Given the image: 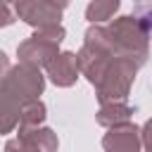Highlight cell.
<instances>
[{
  "label": "cell",
  "instance_id": "cell-3",
  "mask_svg": "<svg viewBox=\"0 0 152 152\" xmlns=\"http://www.w3.org/2000/svg\"><path fill=\"white\" fill-rule=\"evenodd\" d=\"M64 40V26H48V28H38L31 38H26L19 48H17V57L21 64H31V66H48L57 55H59V45Z\"/></svg>",
  "mask_w": 152,
  "mask_h": 152
},
{
  "label": "cell",
  "instance_id": "cell-6",
  "mask_svg": "<svg viewBox=\"0 0 152 152\" xmlns=\"http://www.w3.org/2000/svg\"><path fill=\"white\" fill-rule=\"evenodd\" d=\"M57 135L52 128H19V133L7 140L5 152H57Z\"/></svg>",
  "mask_w": 152,
  "mask_h": 152
},
{
  "label": "cell",
  "instance_id": "cell-1",
  "mask_svg": "<svg viewBox=\"0 0 152 152\" xmlns=\"http://www.w3.org/2000/svg\"><path fill=\"white\" fill-rule=\"evenodd\" d=\"M78 69L95 86V95L100 104L124 102L135 81L138 66L124 57H116L97 36L95 26L86 31L83 48L78 50Z\"/></svg>",
  "mask_w": 152,
  "mask_h": 152
},
{
  "label": "cell",
  "instance_id": "cell-11",
  "mask_svg": "<svg viewBox=\"0 0 152 152\" xmlns=\"http://www.w3.org/2000/svg\"><path fill=\"white\" fill-rule=\"evenodd\" d=\"M119 0H90L88 7H86V19L93 24H102V21H109L114 17V12L119 10Z\"/></svg>",
  "mask_w": 152,
  "mask_h": 152
},
{
  "label": "cell",
  "instance_id": "cell-14",
  "mask_svg": "<svg viewBox=\"0 0 152 152\" xmlns=\"http://www.w3.org/2000/svg\"><path fill=\"white\" fill-rule=\"evenodd\" d=\"M14 21V10L10 7L7 0H0V28L2 26H10Z\"/></svg>",
  "mask_w": 152,
  "mask_h": 152
},
{
  "label": "cell",
  "instance_id": "cell-7",
  "mask_svg": "<svg viewBox=\"0 0 152 152\" xmlns=\"http://www.w3.org/2000/svg\"><path fill=\"white\" fill-rule=\"evenodd\" d=\"M104 152H140L142 147V131L135 124H121L112 126L102 138Z\"/></svg>",
  "mask_w": 152,
  "mask_h": 152
},
{
  "label": "cell",
  "instance_id": "cell-10",
  "mask_svg": "<svg viewBox=\"0 0 152 152\" xmlns=\"http://www.w3.org/2000/svg\"><path fill=\"white\" fill-rule=\"evenodd\" d=\"M135 112V107H131L126 100L124 102H107V104H100V112H97V124L112 128V126H121V124H128L131 121V114Z\"/></svg>",
  "mask_w": 152,
  "mask_h": 152
},
{
  "label": "cell",
  "instance_id": "cell-4",
  "mask_svg": "<svg viewBox=\"0 0 152 152\" xmlns=\"http://www.w3.org/2000/svg\"><path fill=\"white\" fill-rule=\"evenodd\" d=\"M0 88H5L10 95H14L24 104V102L38 100V95L45 88V78H43V74H40L38 66L19 62L17 66H10L7 74L0 78Z\"/></svg>",
  "mask_w": 152,
  "mask_h": 152
},
{
  "label": "cell",
  "instance_id": "cell-12",
  "mask_svg": "<svg viewBox=\"0 0 152 152\" xmlns=\"http://www.w3.org/2000/svg\"><path fill=\"white\" fill-rule=\"evenodd\" d=\"M45 121V104L40 100H31L21 104L19 114V128H38Z\"/></svg>",
  "mask_w": 152,
  "mask_h": 152
},
{
  "label": "cell",
  "instance_id": "cell-9",
  "mask_svg": "<svg viewBox=\"0 0 152 152\" xmlns=\"http://www.w3.org/2000/svg\"><path fill=\"white\" fill-rule=\"evenodd\" d=\"M19 114H21V102L14 95H10L5 88H0V135L19 126Z\"/></svg>",
  "mask_w": 152,
  "mask_h": 152
},
{
  "label": "cell",
  "instance_id": "cell-2",
  "mask_svg": "<svg viewBox=\"0 0 152 152\" xmlns=\"http://www.w3.org/2000/svg\"><path fill=\"white\" fill-rule=\"evenodd\" d=\"M100 40L116 55V57H124L128 62H133L138 69L147 62V52H150V33L140 26V21L128 14V17H119L116 21L107 24V26H100V24H93Z\"/></svg>",
  "mask_w": 152,
  "mask_h": 152
},
{
  "label": "cell",
  "instance_id": "cell-13",
  "mask_svg": "<svg viewBox=\"0 0 152 152\" xmlns=\"http://www.w3.org/2000/svg\"><path fill=\"white\" fill-rule=\"evenodd\" d=\"M133 17L140 21V26L147 33H152V0H140L133 10Z\"/></svg>",
  "mask_w": 152,
  "mask_h": 152
},
{
  "label": "cell",
  "instance_id": "cell-8",
  "mask_svg": "<svg viewBox=\"0 0 152 152\" xmlns=\"http://www.w3.org/2000/svg\"><path fill=\"white\" fill-rule=\"evenodd\" d=\"M45 69H48V76H50V81L55 86L69 88V86L76 83V78L81 74V69H78V55L76 52H59Z\"/></svg>",
  "mask_w": 152,
  "mask_h": 152
},
{
  "label": "cell",
  "instance_id": "cell-5",
  "mask_svg": "<svg viewBox=\"0 0 152 152\" xmlns=\"http://www.w3.org/2000/svg\"><path fill=\"white\" fill-rule=\"evenodd\" d=\"M69 0H14V14L36 28L59 26L62 10Z\"/></svg>",
  "mask_w": 152,
  "mask_h": 152
},
{
  "label": "cell",
  "instance_id": "cell-16",
  "mask_svg": "<svg viewBox=\"0 0 152 152\" xmlns=\"http://www.w3.org/2000/svg\"><path fill=\"white\" fill-rule=\"evenodd\" d=\"M7 69H10V59H7V55L0 50V78L7 74Z\"/></svg>",
  "mask_w": 152,
  "mask_h": 152
},
{
  "label": "cell",
  "instance_id": "cell-15",
  "mask_svg": "<svg viewBox=\"0 0 152 152\" xmlns=\"http://www.w3.org/2000/svg\"><path fill=\"white\" fill-rule=\"evenodd\" d=\"M142 147L145 152H152V119L142 126Z\"/></svg>",
  "mask_w": 152,
  "mask_h": 152
}]
</instances>
